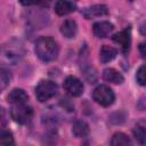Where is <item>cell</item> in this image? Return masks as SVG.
<instances>
[{"label": "cell", "instance_id": "6da1fadb", "mask_svg": "<svg viewBox=\"0 0 146 146\" xmlns=\"http://www.w3.org/2000/svg\"><path fill=\"white\" fill-rule=\"evenodd\" d=\"M34 51L43 62H52L57 58L59 48L57 42L50 36H41L36 40Z\"/></svg>", "mask_w": 146, "mask_h": 146}, {"label": "cell", "instance_id": "7a4b0ae2", "mask_svg": "<svg viewBox=\"0 0 146 146\" xmlns=\"http://www.w3.org/2000/svg\"><path fill=\"white\" fill-rule=\"evenodd\" d=\"M58 87L54 81L42 80L35 87V97L40 103H44L56 96Z\"/></svg>", "mask_w": 146, "mask_h": 146}, {"label": "cell", "instance_id": "3957f363", "mask_svg": "<svg viewBox=\"0 0 146 146\" xmlns=\"http://www.w3.org/2000/svg\"><path fill=\"white\" fill-rule=\"evenodd\" d=\"M10 116L13 117L14 121L21 124H26L33 117V110L31 106L27 105V103L15 104V105H11Z\"/></svg>", "mask_w": 146, "mask_h": 146}, {"label": "cell", "instance_id": "277c9868", "mask_svg": "<svg viewBox=\"0 0 146 146\" xmlns=\"http://www.w3.org/2000/svg\"><path fill=\"white\" fill-rule=\"evenodd\" d=\"M92 98L94 100L104 106V107H107L110 105H112L115 100V95L113 92V90L108 87V86H105V84H100L98 87H96L92 91Z\"/></svg>", "mask_w": 146, "mask_h": 146}, {"label": "cell", "instance_id": "5b68a950", "mask_svg": "<svg viewBox=\"0 0 146 146\" xmlns=\"http://www.w3.org/2000/svg\"><path fill=\"white\" fill-rule=\"evenodd\" d=\"M63 86H64L65 91H66L68 95L73 96V97H79V96H81V95L83 94V89H84L83 83H82V81H81L80 79H78L76 76H73V75L67 76V78L65 79Z\"/></svg>", "mask_w": 146, "mask_h": 146}, {"label": "cell", "instance_id": "8992f818", "mask_svg": "<svg viewBox=\"0 0 146 146\" xmlns=\"http://www.w3.org/2000/svg\"><path fill=\"white\" fill-rule=\"evenodd\" d=\"M112 40L117 43L121 47V50L123 54H127L130 49L131 44V35H130V29H124L117 33H115L112 36Z\"/></svg>", "mask_w": 146, "mask_h": 146}, {"label": "cell", "instance_id": "52a82bcc", "mask_svg": "<svg viewBox=\"0 0 146 146\" xmlns=\"http://www.w3.org/2000/svg\"><path fill=\"white\" fill-rule=\"evenodd\" d=\"M76 9V0H58L55 5V11L59 16H65Z\"/></svg>", "mask_w": 146, "mask_h": 146}, {"label": "cell", "instance_id": "ba28073f", "mask_svg": "<svg viewBox=\"0 0 146 146\" xmlns=\"http://www.w3.org/2000/svg\"><path fill=\"white\" fill-rule=\"evenodd\" d=\"M114 30V25L107 21H102V22H97L94 24L92 26V31L94 34L97 38H106L108 36L112 31Z\"/></svg>", "mask_w": 146, "mask_h": 146}, {"label": "cell", "instance_id": "9c48e42d", "mask_svg": "<svg viewBox=\"0 0 146 146\" xmlns=\"http://www.w3.org/2000/svg\"><path fill=\"white\" fill-rule=\"evenodd\" d=\"M107 13H108V9L105 5H94L91 7L86 8L82 11V15L87 19H90V18H95V17L105 16V15H107Z\"/></svg>", "mask_w": 146, "mask_h": 146}, {"label": "cell", "instance_id": "30bf717a", "mask_svg": "<svg viewBox=\"0 0 146 146\" xmlns=\"http://www.w3.org/2000/svg\"><path fill=\"white\" fill-rule=\"evenodd\" d=\"M7 100L9 104L11 105H15V104H23V103H27L29 100V95L23 90V89H18V88H15L13 89L8 97H7Z\"/></svg>", "mask_w": 146, "mask_h": 146}, {"label": "cell", "instance_id": "8fae6325", "mask_svg": "<svg viewBox=\"0 0 146 146\" xmlns=\"http://www.w3.org/2000/svg\"><path fill=\"white\" fill-rule=\"evenodd\" d=\"M103 79L106 81V82H111V83H114V84H121L124 79H123V75L116 71L115 68H105L103 71Z\"/></svg>", "mask_w": 146, "mask_h": 146}, {"label": "cell", "instance_id": "7c38bea8", "mask_svg": "<svg viewBox=\"0 0 146 146\" xmlns=\"http://www.w3.org/2000/svg\"><path fill=\"white\" fill-rule=\"evenodd\" d=\"M76 32H78V25L73 19H66L60 26V33L67 39L74 38Z\"/></svg>", "mask_w": 146, "mask_h": 146}, {"label": "cell", "instance_id": "4fadbf2b", "mask_svg": "<svg viewBox=\"0 0 146 146\" xmlns=\"http://www.w3.org/2000/svg\"><path fill=\"white\" fill-rule=\"evenodd\" d=\"M117 55V50L111 46H106L104 44L100 48V52H99V58L102 63H108L111 60H113Z\"/></svg>", "mask_w": 146, "mask_h": 146}, {"label": "cell", "instance_id": "5bb4252c", "mask_svg": "<svg viewBox=\"0 0 146 146\" xmlns=\"http://www.w3.org/2000/svg\"><path fill=\"white\" fill-rule=\"evenodd\" d=\"M72 132L75 137L78 138H82V137H86L88 136L89 133V125L87 122L82 121V120H78L73 123V127H72Z\"/></svg>", "mask_w": 146, "mask_h": 146}, {"label": "cell", "instance_id": "9a60e30c", "mask_svg": "<svg viewBox=\"0 0 146 146\" xmlns=\"http://www.w3.org/2000/svg\"><path fill=\"white\" fill-rule=\"evenodd\" d=\"M133 136H135V138L141 145L145 144V140H146V130H145V122L144 121H140V122H138L135 125V128H133Z\"/></svg>", "mask_w": 146, "mask_h": 146}, {"label": "cell", "instance_id": "2e32d148", "mask_svg": "<svg viewBox=\"0 0 146 146\" xmlns=\"http://www.w3.org/2000/svg\"><path fill=\"white\" fill-rule=\"evenodd\" d=\"M131 140L130 138L124 135L123 132H115L111 139V145L113 146H119V145H130Z\"/></svg>", "mask_w": 146, "mask_h": 146}, {"label": "cell", "instance_id": "e0dca14e", "mask_svg": "<svg viewBox=\"0 0 146 146\" xmlns=\"http://www.w3.org/2000/svg\"><path fill=\"white\" fill-rule=\"evenodd\" d=\"M0 145H14L13 133L7 129H0Z\"/></svg>", "mask_w": 146, "mask_h": 146}, {"label": "cell", "instance_id": "ac0fdd59", "mask_svg": "<svg viewBox=\"0 0 146 146\" xmlns=\"http://www.w3.org/2000/svg\"><path fill=\"white\" fill-rule=\"evenodd\" d=\"M10 81V74L5 68H0V91L5 89Z\"/></svg>", "mask_w": 146, "mask_h": 146}, {"label": "cell", "instance_id": "d6986e66", "mask_svg": "<svg viewBox=\"0 0 146 146\" xmlns=\"http://www.w3.org/2000/svg\"><path fill=\"white\" fill-rule=\"evenodd\" d=\"M136 80L140 86H145L146 83V78H145V65H141L136 74Z\"/></svg>", "mask_w": 146, "mask_h": 146}, {"label": "cell", "instance_id": "ffe728a7", "mask_svg": "<svg viewBox=\"0 0 146 146\" xmlns=\"http://www.w3.org/2000/svg\"><path fill=\"white\" fill-rule=\"evenodd\" d=\"M39 1L40 0H19L21 5H23V6H32V5L38 3Z\"/></svg>", "mask_w": 146, "mask_h": 146}, {"label": "cell", "instance_id": "44dd1931", "mask_svg": "<svg viewBox=\"0 0 146 146\" xmlns=\"http://www.w3.org/2000/svg\"><path fill=\"white\" fill-rule=\"evenodd\" d=\"M5 124V114H3V111L2 108H0V128Z\"/></svg>", "mask_w": 146, "mask_h": 146}, {"label": "cell", "instance_id": "7402d4cb", "mask_svg": "<svg viewBox=\"0 0 146 146\" xmlns=\"http://www.w3.org/2000/svg\"><path fill=\"white\" fill-rule=\"evenodd\" d=\"M140 52H141V57H145L146 52H145V43L140 44Z\"/></svg>", "mask_w": 146, "mask_h": 146}, {"label": "cell", "instance_id": "603a6c76", "mask_svg": "<svg viewBox=\"0 0 146 146\" xmlns=\"http://www.w3.org/2000/svg\"><path fill=\"white\" fill-rule=\"evenodd\" d=\"M129 1H133V0H129Z\"/></svg>", "mask_w": 146, "mask_h": 146}]
</instances>
